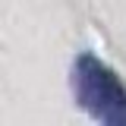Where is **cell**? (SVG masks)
I'll return each mask as SVG.
<instances>
[{
    "label": "cell",
    "mask_w": 126,
    "mask_h": 126,
    "mask_svg": "<svg viewBox=\"0 0 126 126\" xmlns=\"http://www.w3.org/2000/svg\"><path fill=\"white\" fill-rule=\"evenodd\" d=\"M73 94L92 117L104 126H126V85L117 69L94 54H79L73 60Z\"/></svg>",
    "instance_id": "1"
}]
</instances>
